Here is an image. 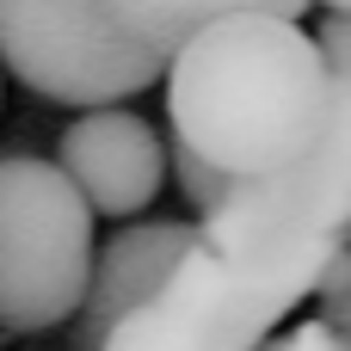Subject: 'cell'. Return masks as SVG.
Here are the masks:
<instances>
[{
  "mask_svg": "<svg viewBox=\"0 0 351 351\" xmlns=\"http://www.w3.org/2000/svg\"><path fill=\"white\" fill-rule=\"evenodd\" d=\"M265 351H351V339L339 333V327H327L321 315L315 321H302V327H290L278 346H265Z\"/></svg>",
  "mask_w": 351,
  "mask_h": 351,
  "instance_id": "7c38bea8",
  "label": "cell"
},
{
  "mask_svg": "<svg viewBox=\"0 0 351 351\" xmlns=\"http://www.w3.org/2000/svg\"><path fill=\"white\" fill-rule=\"evenodd\" d=\"M346 247L351 234L302 241L284 253H216L197 228V247L179 259V271L117 321L105 351H265L271 327L321 290Z\"/></svg>",
  "mask_w": 351,
  "mask_h": 351,
  "instance_id": "7a4b0ae2",
  "label": "cell"
},
{
  "mask_svg": "<svg viewBox=\"0 0 351 351\" xmlns=\"http://www.w3.org/2000/svg\"><path fill=\"white\" fill-rule=\"evenodd\" d=\"M68 179L86 191V204L99 216H142L167 179V160L173 148L154 136V123L142 111H123V105H93L80 111L68 130H62V154Z\"/></svg>",
  "mask_w": 351,
  "mask_h": 351,
  "instance_id": "8992f818",
  "label": "cell"
},
{
  "mask_svg": "<svg viewBox=\"0 0 351 351\" xmlns=\"http://www.w3.org/2000/svg\"><path fill=\"white\" fill-rule=\"evenodd\" d=\"M321 6H327V12H351V0H321Z\"/></svg>",
  "mask_w": 351,
  "mask_h": 351,
  "instance_id": "4fadbf2b",
  "label": "cell"
},
{
  "mask_svg": "<svg viewBox=\"0 0 351 351\" xmlns=\"http://www.w3.org/2000/svg\"><path fill=\"white\" fill-rule=\"evenodd\" d=\"M93 216L62 160L0 154V333L37 339L80 315L99 259Z\"/></svg>",
  "mask_w": 351,
  "mask_h": 351,
  "instance_id": "3957f363",
  "label": "cell"
},
{
  "mask_svg": "<svg viewBox=\"0 0 351 351\" xmlns=\"http://www.w3.org/2000/svg\"><path fill=\"white\" fill-rule=\"evenodd\" d=\"M167 117L210 167L253 179L302 160L333 117V68L284 12H228L167 62Z\"/></svg>",
  "mask_w": 351,
  "mask_h": 351,
  "instance_id": "6da1fadb",
  "label": "cell"
},
{
  "mask_svg": "<svg viewBox=\"0 0 351 351\" xmlns=\"http://www.w3.org/2000/svg\"><path fill=\"white\" fill-rule=\"evenodd\" d=\"M191 247H197V228L191 222H167V216L111 234L105 253L93 259V284H86V302L74 315V351H105V339L117 333V321L136 315L179 271V259Z\"/></svg>",
  "mask_w": 351,
  "mask_h": 351,
  "instance_id": "52a82bcc",
  "label": "cell"
},
{
  "mask_svg": "<svg viewBox=\"0 0 351 351\" xmlns=\"http://www.w3.org/2000/svg\"><path fill=\"white\" fill-rule=\"evenodd\" d=\"M111 6H117V19L142 43H154V49L173 56L210 19H228V12H284V19H302L315 0H111Z\"/></svg>",
  "mask_w": 351,
  "mask_h": 351,
  "instance_id": "ba28073f",
  "label": "cell"
},
{
  "mask_svg": "<svg viewBox=\"0 0 351 351\" xmlns=\"http://www.w3.org/2000/svg\"><path fill=\"white\" fill-rule=\"evenodd\" d=\"M173 167H179V185H185V197L197 204V210H216L222 197H228V185H234V173H222V167H210L197 148H185L179 136H173Z\"/></svg>",
  "mask_w": 351,
  "mask_h": 351,
  "instance_id": "9c48e42d",
  "label": "cell"
},
{
  "mask_svg": "<svg viewBox=\"0 0 351 351\" xmlns=\"http://www.w3.org/2000/svg\"><path fill=\"white\" fill-rule=\"evenodd\" d=\"M315 43H321V56H327V68L351 80V12H327L321 25H315Z\"/></svg>",
  "mask_w": 351,
  "mask_h": 351,
  "instance_id": "8fae6325",
  "label": "cell"
},
{
  "mask_svg": "<svg viewBox=\"0 0 351 351\" xmlns=\"http://www.w3.org/2000/svg\"><path fill=\"white\" fill-rule=\"evenodd\" d=\"M173 56L142 43L111 0H0V68L49 105H123Z\"/></svg>",
  "mask_w": 351,
  "mask_h": 351,
  "instance_id": "277c9868",
  "label": "cell"
},
{
  "mask_svg": "<svg viewBox=\"0 0 351 351\" xmlns=\"http://www.w3.org/2000/svg\"><path fill=\"white\" fill-rule=\"evenodd\" d=\"M197 228L216 253H284L302 241L351 234V80L333 74V117L302 160L234 179Z\"/></svg>",
  "mask_w": 351,
  "mask_h": 351,
  "instance_id": "5b68a950",
  "label": "cell"
},
{
  "mask_svg": "<svg viewBox=\"0 0 351 351\" xmlns=\"http://www.w3.org/2000/svg\"><path fill=\"white\" fill-rule=\"evenodd\" d=\"M315 308H321L327 327H339L351 339V247L327 265V278H321V290H315Z\"/></svg>",
  "mask_w": 351,
  "mask_h": 351,
  "instance_id": "30bf717a",
  "label": "cell"
}]
</instances>
